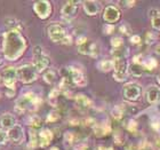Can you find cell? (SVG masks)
<instances>
[{
  "mask_svg": "<svg viewBox=\"0 0 160 150\" xmlns=\"http://www.w3.org/2000/svg\"><path fill=\"white\" fill-rule=\"evenodd\" d=\"M29 126L32 127V128H40L42 126V120L40 117H32L29 122Z\"/></svg>",
  "mask_w": 160,
  "mask_h": 150,
  "instance_id": "cell-27",
  "label": "cell"
},
{
  "mask_svg": "<svg viewBox=\"0 0 160 150\" xmlns=\"http://www.w3.org/2000/svg\"><path fill=\"white\" fill-rule=\"evenodd\" d=\"M78 52L82 55H89L92 57H97L100 54V47L96 43L87 40L83 44L78 46Z\"/></svg>",
  "mask_w": 160,
  "mask_h": 150,
  "instance_id": "cell-9",
  "label": "cell"
},
{
  "mask_svg": "<svg viewBox=\"0 0 160 150\" xmlns=\"http://www.w3.org/2000/svg\"><path fill=\"white\" fill-rule=\"evenodd\" d=\"M7 135H8V139H9L10 141H13V142H15V143H21L24 137L23 127L21 126V125H17L16 124V125L12 127L10 130H8Z\"/></svg>",
  "mask_w": 160,
  "mask_h": 150,
  "instance_id": "cell-13",
  "label": "cell"
},
{
  "mask_svg": "<svg viewBox=\"0 0 160 150\" xmlns=\"http://www.w3.org/2000/svg\"><path fill=\"white\" fill-rule=\"evenodd\" d=\"M151 25L156 30H160V15H154L151 18Z\"/></svg>",
  "mask_w": 160,
  "mask_h": 150,
  "instance_id": "cell-33",
  "label": "cell"
},
{
  "mask_svg": "<svg viewBox=\"0 0 160 150\" xmlns=\"http://www.w3.org/2000/svg\"><path fill=\"white\" fill-rule=\"evenodd\" d=\"M126 128L129 132H132V133H135L137 131V123H136V120H134V119H129L128 122H127L126 124Z\"/></svg>",
  "mask_w": 160,
  "mask_h": 150,
  "instance_id": "cell-31",
  "label": "cell"
},
{
  "mask_svg": "<svg viewBox=\"0 0 160 150\" xmlns=\"http://www.w3.org/2000/svg\"><path fill=\"white\" fill-rule=\"evenodd\" d=\"M47 32L48 36L54 43H63V40L68 36L67 31L63 28V25L60 23H52L47 28Z\"/></svg>",
  "mask_w": 160,
  "mask_h": 150,
  "instance_id": "cell-5",
  "label": "cell"
},
{
  "mask_svg": "<svg viewBox=\"0 0 160 150\" xmlns=\"http://www.w3.org/2000/svg\"><path fill=\"white\" fill-rule=\"evenodd\" d=\"M50 150H60V149H58V148H56V147H54V148H52Z\"/></svg>",
  "mask_w": 160,
  "mask_h": 150,
  "instance_id": "cell-45",
  "label": "cell"
},
{
  "mask_svg": "<svg viewBox=\"0 0 160 150\" xmlns=\"http://www.w3.org/2000/svg\"><path fill=\"white\" fill-rule=\"evenodd\" d=\"M53 140V133L49 130H42L38 134V144L41 148L47 147Z\"/></svg>",
  "mask_w": 160,
  "mask_h": 150,
  "instance_id": "cell-16",
  "label": "cell"
},
{
  "mask_svg": "<svg viewBox=\"0 0 160 150\" xmlns=\"http://www.w3.org/2000/svg\"><path fill=\"white\" fill-rule=\"evenodd\" d=\"M93 128H94V133H95V135L98 137H105L107 134H109L111 132V127L109 124H100V125H95Z\"/></svg>",
  "mask_w": 160,
  "mask_h": 150,
  "instance_id": "cell-21",
  "label": "cell"
},
{
  "mask_svg": "<svg viewBox=\"0 0 160 150\" xmlns=\"http://www.w3.org/2000/svg\"><path fill=\"white\" fill-rule=\"evenodd\" d=\"M122 94H123V97H125L127 101L133 102V101H136L140 99L141 94H142V87H141L138 84L129 83V84H127V85H125Z\"/></svg>",
  "mask_w": 160,
  "mask_h": 150,
  "instance_id": "cell-7",
  "label": "cell"
},
{
  "mask_svg": "<svg viewBox=\"0 0 160 150\" xmlns=\"http://www.w3.org/2000/svg\"><path fill=\"white\" fill-rule=\"evenodd\" d=\"M111 113H112V117L117 120L122 119L123 115H125V112H123L122 108L121 107H114L113 109H112V112Z\"/></svg>",
  "mask_w": 160,
  "mask_h": 150,
  "instance_id": "cell-28",
  "label": "cell"
},
{
  "mask_svg": "<svg viewBox=\"0 0 160 150\" xmlns=\"http://www.w3.org/2000/svg\"><path fill=\"white\" fill-rule=\"evenodd\" d=\"M14 94H15V92H14V90H8L6 92V95L8 97H13L14 96Z\"/></svg>",
  "mask_w": 160,
  "mask_h": 150,
  "instance_id": "cell-40",
  "label": "cell"
},
{
  "mask_svg": "<svg viewBox=\"0 0 160 150\" xmlns=\"http://www.w3.org/2000/svg\"><path fill=\"white\" fill-rule=\"evenodd\" d=\"M83 9L88 15L93 16V15H96L98 14V12L101 10V5L100 3L97 1H94V0H88V1H85L83 3Z\"/></svg>",
  "mask_w": 160,
  "mask_h": 150,
  "instance_id": "cell-17",
  "label": "cell"
},
{
  "mask_svg": "<svg viewBox=\"0 0 160 150\" xmlns=\"http://www.w3.org/2000/svg\"><path fill=\"white\" fill-rule=\"evenodd\" d=\"M33 9L36 12L38 16L40 18H48V16L52 13V6H50L49 1H46V0H41V1H37V3L33 5Z\"/></svg>",
  "mask_w": 160,
  "mask_h": 150,
  "instance_id": "cell-10",
  "label": "cell"
},
{
  "mask_svg": "<svg viewBox=\"0 0 160 150\" xmlns=\"http://www.w3.org/2000/svg\"><path fill=\"white\" fill-rule=\"evenodd\" d=\"M154 53H156L157 55H159V56H160V44L156 45V47H154Z\"/></svg>",
  "mask_w": 160,
  "mask_h": 150,
  "instance_id": "cell-41",
  "label": "cell"
},
{
  "mask_svg": "<svg viewBox=\"0 0 160 150\" xmlns=\"http://www.w3.org/2000/svg\"><path fill=\"white\" fill-rule=\"evenodd\" d=\"M119 30L123 36H130V34H132V29H130V27L128 25V24H122V25H120Z\"/></svg>",
  "mask_w": 160,
  "mask_h": 150,
  "instance_id": "cell-35",
  "label": "cell"
},
{
  "mask_svg": "<svg viewBox=\"0 0 160 150\" xmlns=\"http://www.w3.org/2000/svg\"><path fill=\"white\" fill-rule=\"evenodd\" d=\"M69 70H70L71 81H72L73 85H77V86H85L86 85L87 79L82 71L79 70L76 67H69Z\"/></svg>",
  "mask_w": 160,
  "mask_h": 150,
  "instance_id": "cell-11",
  "label": "cell"
},
{
  "mask_svg": "<svg viewBox=\"0 0 160 150\" xmlns=\"http://www.w3.org/2000/svg\"><path fill=\"white\" fill-rule=\"evenodd\" d=\"M0 76H1V79H2L3 84L6 85L7 88L8 90H14L15 81H16V78H17L16 69L14 67L5 68L2 70V75H0Z\"/></svg>",
  "mask_w": 160,
  "mask_h": 150,
  "instance_id": "cell-8",
  "label": "cell"
},
{
  "mask_svg": "<svg viewBox=\"0 0 160 150\" xmlns=\"http://www.w3.org/2000/svg\"><path fill=\"white\" fill-rule=\"evenodd\" d=\"M78 12V3L76 1H68L65 3L63 7H62V10H61V14L64 18H73L76 16V14Z\"/></svg>",
  "mask_w": 160,
  "mask_h": 150,
  "instance_id": "cell-14",
  "label": "cell"
},
{
  "mask_svg": "<svg viewBox=\"0 0 160 150\" xmlns=\"http://www.w3.org/2000/svg\"><path fill=\"white\" fill-rule=\"evenodd\" d=\"M98 69L103 72H109L113 69V61L110 60H103L98 64Z\"/></svg>",
  "mask_w": 160,
  "mask_h": 150,
  "instance_id": "cell-25",
  "label": "cell"
},
{
  "mask_svg": "<svg viewBox=\"0 0 160 150\" xmlns=\"http://www.w3.org/2000/svg\"><path fill=\"white\" fill-rule=\"evenodd\" d=\"M154 40H156V37H154L153 34H151V32H149V34H147V43L149 44V45H151V44L154 43Z\"/></svg>",
  "mask_w": 160,
  "mask_h": 150,
  "instance_id": "cell-39",
  "label": "cell"
},
{
  "mask_svg": "<svg viewBox=\"0 0 160 150\" xmlns=\"http://www.w3.org/2000/svg\"><path fill=\"white\" fill-rule=\"evenodd\" d=\"M152 127L154 130H159L160 128V123L159 122H156V123H152Z\"/></svg>",
  "mask_w": 160,
  "mask_h": 150,
  "instance_id": "cell-42",
  "label": "cell"
},
{
  "mask_svg": "<svg viewBox=\"0 0 160 150\" xmlns=\"http://www.w3.org/2000/svg\"><path fill=\"white\" fill-rule=\"evenodd\" d=\"M130 43L134 44V45H138V44L141 43V37L140 36H137V34L132 36V37H130Z\"/></svg>",
  "mask_w": 160,
  "mask_h": 150,
  "instance_id": "cell-38",
  "label": "cell"
},
{
  "mask_svg": "<svg viewBox=\"0 0 160 150\" xmlns=\"http://www.w3.org/2000/svg\"><path fill=\"white\" fill-rule=\"evenodd\" d=\"M33 56H34V63L33 65L36 67L38 72H41L45 69L48 68L49 65V57L46 56L45 54L42 53V49L40 46L33 47Z\"/></svg>",
  "mask_w": 160,
  "mask_h": 150,
  "instance_id": "cell-6",
  "label": "cell"
},
{
  "mask_svg": "<svg viewBox=\"0 0 160 150\" xmlns=\"http://www.w3.org/2000/svg\"><path fill=\"white\" fill-rule=\"evenodd\" d=\"M38 144V135L34 133L33 131H31L30 132V142H29V146H30L31 149H33V148L37 147Z\"/></svg>",
  "mask_w": 160,
  "mask_h": 150,
  "instance_id": "cell-30",
  "label": "cell"
},
{
  "mask_svg": "<svg viewBox=\"0 0 160 150\" xmlns=\"http://www.w3.org/2000/svg\"><path fill=\"white\" fill-rule=\"evenodd\" d=\"M77 134L73 133V132H68L65 134V142H68L69 144H73L74 142H77Z\"/></svg>",
  "mask_w": 160,
  "mask_h": 150,
  "instance_id": "cell-29",
  "label": "cell"
},
{
  "mask_svg": "<svg viewBox=\"0 0 160 150\" xmlns=\"http://www.w3.org/2000/svg\"><path fill=\"white\" fill-rule=\"evenodd\" d=\"M0 125L2 128L10 130L13 126L16 125V119L12 113H3L1 118H0Z\"/></svg>",
  "mask_w": 160,
  "mask_h": 150,
  "instance_id": "cell-18",
  "label": "cell"
},
{
  "mask_svg": "<svg viewBox=\"0 0 160 150\" xmlns=\"http://www.w3.org/2000/svg\"><path fill=\"white\" fill-rule=\"evenodd\" d=\"M111 45L113 48H119V47L123 46V39L121 37H113L111 39Z\"/></svg>",
  "mask_w": 160,
  "mask_h": 150,
  "instance_id": "cell-32",
  "label": "cell"
},
{
  "mask_svg": "<svg viewBox=\"0 0 160 150\" xmlns=\"http://www.w3.org/2000/svg\"><path fill=\"white\" fill-rule=\"evenodd\" d=\"M43 80L46 81L47 84H53L55 80H56V72L54 70H47L45 74H43Z\"/></svg>",
  "mask_w": 160,
  "mask_h": 150,
  "instance_id": "cell-26",
  "label": "cell"
},
{
  "mask_svg": "<svg viewBox=\"0 0 160 150\" xmlns=\"http://www.w3.org/2000/svg\"><path fill=\"white\" fill-rule=\"evenodd\" d=\"M74 100H76V106L80 109H88L93 106L92 100L83 94H78L77 96L74 97Z\"/></svg>",
  "mask_w": 160,
  "mask_h": 150,
  "instance_id": "cell-19",
  "label": "cell"
},
{
  "mask_svg": "<svg viewBox=\"0 0 160 150\" xmlns=\"http://www.w3.org/2000/svg\"><path fill=\"white\" fill-rule=\"evenodd\" d=\"M60 119V115L57 111H52V112L47 116V122L48 123H53V122H57V120Z\"/></svg>",
  "mask_w": 160,
  "mask_h": 150,
  "instance_id": "cell-34",
  "label": "cell"
},
{
  "mask_svg": "<svg viewBox=\"0 0 160 150\" xmlns=\"http://www.w3.org/2000/svg\"><path fill=\"white\" fill-rule=\"evenodd\" d=\"M7 139H8V135H7L6 132H2V131H0V146H1V144L6 143Z\"/></svg>",
  "mask_w": 160,
  "mask_h": 150,
  "instance_id": "cell-36",
  "label": "cell"
},
{
  "mask_svg": "<svg viewBox=\"0 0 160 150\" xmlns=\"http://www.w3.org/2000/svg\"><path fill=\"white\" fill-rule=\"evenodd\" d=\"M143 67H144V70L145 71H153L157 69L158 62L156 59H153V57H149V59L143 60Z\"/></svg>",
  "mask_w": 160,
  "mask_h": 150,
  "instance_id": "cell-23",
  "label": "cell"
},
{
  "mask_svg": "<svg viewBox=\"0 0 160 150\" xmlns=\"http://www.w3.org/2000/svg\"><path fill=\"white\" fill-rule=\"evenodd\" d=\"M2 60H3V54L1 52V49H0V64L2 63Z\"/></svg>",
  "mask_w": 160,
  "mask_h": 150,
  "instance_id": "cell-43",
  "label": "cell"
},
{
  "mask_svg": "<svg viewBox=\"0 0 160 150\" xmlns=\"http://www.w3.org/2000/svg\"><path fill=\"white\" fill-rule=\"evenodd\" d=\"M114 31V27L111 25V24H108V25H104V34H111Z\"/></svg>",
  "mask_w": 160,
  "mask_h": 150,
  "instance_id": "cell-37",
  "label": "cell"
},
{
  "mask_svg": "<svg viewBox=\"0 0 160 150\" xmlns=\"http://www.w3.org/2000/svg\"><path fill=\"white\" fill-rule=\"evenodd\" d=\"M5 24H6L7 27L12 28L13 30H16V31H21L23 29L22 22H20L18 20L14 18V17H8V18H6V20H5Z\"/></svg>",
  "mask_w": 160,
  "mask_h": 150,
  "instance_id": "cell-22",
  "label": "cell"
},
{
  "mask_svg": "<svg viewBox=\"0 0 160 150\" xmlns=\"http://www.w3.org/2000/svg\"><path fill=\"white\" fill-rule=\"evenodd\" d=\"M157 80H158V83L160 84V75H158L157 76Z\"/></svg>",
  "mask_w": 160,
  "mask_h": 150,
  "instance_id": "cell-44",
  "label": "cell"
},
{
  "mask_svg": "<svg viewBox=\"0 0 160 150\" xmlns=\"http://www.w3.org/2000/svg\"><path fill=\"white\" fill-rule=\"evenodd\" d=\"M18 79L24 84H30L37 79V69L33 64H24L16 70Z\"/></svg>",
  "mask_w": 160,
  "mask_h": 150,
  "instance_id": "cell-2",
  "label": "cell"
},
{
  "mask_svg": "<svg viewBox=\"0 0 160 150\" xmlns=\"http://www.w3.org/2000/svg\"><path fill=\"white\" fill-rule=\"evenodd\" d=\"M1 80H2V79H1V76H0V83H1Z\"/></svg>",
  "mask_w": 160,
  "mask_h": 150,
  "instance_id": "cell-46",
  "label": "cell"
},
{
  "mask_svg": "<svg viewBox=\"0 0 160 150\" xmlns=\"http://www.w3.org/2000/svg\"><path fill=\"white\" fill-rule=\"evenodd\" d=\"M120 15L121 14H120L119 8L116 6H112V5L105 7V9L103 12V18L108 23H114V22L119 21Z\"/></svg>",
  "mask_w": 160,
  "mask_h": 150,
  "instance_id": "cell-12",
  "label": "cell"
},
{
  "mask_svg": "<svg viewBox=\"0 0 160 150\" xmlns=\"http://www.w3.org/2000/svg\"><path fill=\"white\" fill-rule=\"evenodd\" d=\"M27 48V40L24 39L20 31L10 30L5 34L3 40V55L6 59L14 61L24 53Z\"/></svg>",
  "mask_w": 160,
  "mask_h": 150,
  "instance_id": "cell-1",
  "label": "cell"
},
{
  "mask_svg": "<svg viewBox=\"0 0 160 150\" xmlns=\"http://www.w3.org/2000/svg\"><path fill=\"white\" fill-rule=\"evenodd\" d=\"M128 71L129 74L134 77H141L143 76L144 74V67L143 63H140V62H132V63L128 65Z\"/></svg>",
  "mask_w": 160,
  "mask_h": 150,
  "instance_id": "cell-20",
  "label": "cell"
},
{
  "mask_svg": "<svg viewBox=\"0 0 160 150\" xmlns=\"http://www.w3.org/2000/svg\"><path fill=\"white\" fill-rule=\"evenodd\" d=\"M39 102L40 100L33 93H27L24 94V95H22L17 100L16 104H15V108L18 111H24L30 109V108H37Z\"/></svg>",
  "mask_w": 160,
  "mask_h": 150,
  "instance_id": "cell-3",
  "label": "cell"
},
{
  "mask_svg": "<svg viewBox=\"0 0 160 150\" xmlns=\"http://www.w3.org/2000/svg\"><path fill=\"white\" fill-rule=\"evenodd\" d=\"M113 78L117 81H125L128 77V64L126 59H114L113 60Z\"/></svg>",
  "mask_w": 160,
  "mask_h": 150,
  "instance_id": "cell-4",
  "label": "cell"
},
{
  "mask_svg": "<svg viewBox=\"0 0 160 150\" xmlns=\"http://www.w3.org/2000/svg\"><path fill=\"white\" fill-rule=\"evenodd\" d=\"M147 101L149 103L154 104L160 101V87L157 85H151L147 88Z\"/></svg>",
  "mask_w": 160,
  "mask_h": 150,
  "instance_id": "cell-15",
  "label": "cell"
},
{
  "mask_svg": "<svg viewBox=\"0 0 160 150\" xmlns=\"http://www.w3.org/2000/svg\"><path fill=\"white\" fill-rule=\"evenodd\" d=\"M111 54L113 55L114 59H126L128 55V49L125 46H121L119 48H113L111 50Z\"/></svg>",
  "mask_w": 160,
  "mask_h": 150,
  "instance_id": "cell-24",
  "label": "cell"
}]
</instances>
